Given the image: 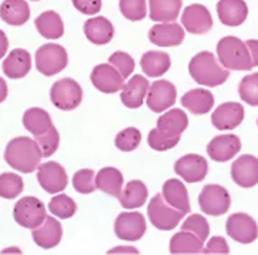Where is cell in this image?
<instances>
[{
	"instance_id": "1",
	"label": "cell",
	"mask_w": 258,
	"mask_h": 255,
	"mask_svg": "<svg viewBox=\"0 0 258 255\" xmlns=\"http://www.w3.org/2000/svg\"><path fill=\"white\" fill-rule=\"evenodd\" d=\"M43 152L36 139L27 136L15 138L8 143L5 150V160L10 167L22 173H33L40 165Z\"/></svg>"
},
{
	"instance_id": "2",
	"label": "cell",
	"mask_w": 258,
	"mask_h": 255,
	"mask_svg": "<svg viewBox=\"0 0 258 255\" xmlns=\"http://www.w3.org/2000/svg\"><path fill=\"white\" fill-rule=\"evenodd\" d=\"M189 74L196 83L209 88L224 84L230 77L227 68L223 67L210 51H202L190 60Z\"/></svg>"
},
{
	"instance_id": "3",
	"label": "cell",
	"mask_w": 258,
	"mask_h": 255,
	"mask_svg": "<svg viewBox=\"0 0 258 255\" xmlns=\"http://www.w3.org/2000/svg\"><path fill=\"white\" fill-rule=\"evenodd\" d=\"M217 57L220 64L231 71H250L252 68L250 51L247 44L238 37L227 36L217 43Z\"/></svg>"
},
{
	"instance_id": "4",
	"label": "cell",
	"mask_w": 258,
	"mask_h": 255,
	"mask_svg": "<svg viewBox=\"0 0 258 255\" xmlns=\"http://www.w3.org/2000/svg\"><path fill=\"white\" fill-rule=\"evenodd\" d=\"M186 213L176 210L163 199L162 195H156L148 204V217L156 228L170 231L180 224Z\"/></svg>"
},
{
	"instance_id": "5",
	"label": "cell",
	"mask_w": 258,
	"mask_h": 255,
	"mask_svg": "<svg viewBox=\"0 0 258 255\" xmlns=\"http://www.w3.org/2000/svg\"><path fill=\"white\" fill-rule=\"evenodd\" d=\"M69 64L67 50L58 44H44L41 45L36 53V67L38 73L46 77L61 73Z\"/></svg>"
},
{
	"instance_id": "6",
	"label": "cell",
	"mask_w": 258,
	"mask_h": 255,
	"mask_svg": "<svg viewBox=\"0 0 258 255\" xmlns=\"http://www.w3.org/2000/svg\"><path fill=\"white\" fill-rule=\"evenodd\" d=\"M13 216H15L17 224L22 225L24 228L34 230L38 225L44 223L47 213L44 204L40 202L37 197L27 196L16 203Z\"/></svg>"
},
{
	"instance_id": "7",
	"label": "cell",
	"mask_w": 258,
	"mask_h": 255,
	"mask_svg": "<svg viewBox=\"0 0 258 255\" xmlns=\"http://www.w3.org/2000/svg\"><path fill=\"white\" fill-rule=\"evenodd\" d=\"M50 98L55 108L61 111H73L80 106L83 101V88L71 78H62L53 84L50 90Z\"/></svg>"
},
{
	"instance_id": "8",
	"label": "cell",
	"mask_w": 258,
	"mask_h": 255,
	"mask_svg": "<svg viewBox=\"0 0 258 255\" xmlns=\"http://www.w3.org/2000/svg\"><path fill=\"white\" fill-rule=\"evenodd\" d=\"M200 210L209 216H223L231 206V197L220 184H207L199 195Z\"/></svg>"
},
{
	"instance_id": "9",
	"label": "cell",
	"mask_w": 258,
	"mask_h": 255,
	"mask_svg": "<svg viewBox=\"0 0 258 255\" xmlns=\"http://www.w3.org/2000/svg\"><path fill=\"white\" fill-rule=\"evenodd\" d=\"M227 235L240 244H251L257 240L258 225L255 220L245 213H234L226 223Z\"/></svg>"
},
{
	"instance_id": "10",
	"label": "cell",
	"mask_w": 258,
	"mask_h": 255,
	"mask_svg": "<svg viewBox=\"0 0 258 255\" xmlns=\"http://www.w3.org/2000/svg\"><path fill=\"white\" fill-rule=\"evenodd\" d=\"M176 98H177V91L175 85L166 80H159L149 87L146 95V104L153 112L160 113L175 105Z\"/></svg>"
},
{
	"instance_id": "11",
	"label": "cell",
	"mask_w": 258,
	"mask_h": 255,
	"mask_svg": "<svg viewBox=\"0 0 258 255\" xmlns=\"http://www.w3.org/2000/svg\"><path fill=\"white\" fill-rule=\"evenodd\" d=\"M37 180L47 193H60L69 184V176L66 169L57 162H46L37 167Z\"/></svg>"
},
{
	"instance_id": "12",
	"label": "cell",
	"mask_w": 258,
	"mask_h": 255,
	"mask_svg": "<svg viewBox=\"0 0 258 255\" xmlns=\"http://www.w3.org/2000/svg\"><path fill=\"white\" fill-rule=\"evenodd\" d=\"M146 233V220L137 211L121 213L115 220V234L123 241L141 240Z\"/></svg>"
},
{
	"instance_id": "13",
	"label": "cell",
	"mask_w": 258,
	"mask_h": 255,
	"mask_svg": "<svg viewBox=\"0 0 258 255\" xmlns=\"http://www.w3.org/2000/svg\"><path fill=\"white\" fill-rule=\"evenodd\" d=\"M175 173L187 183H198L206 179L209 163L200 155H186L175 163Z\"/></svg>"
},
{
	"instance_id": "14",
	"label": "cell",
	"mask_w": 258,
	"mask_h": 255,
	"mask_svg": "<svg viewBox=\"0 0 258 255\" xmlns=\"http://www.w3.org/2000/svg\"><path fill=\"white\" fill-rule=\"evenodd\" d=\"M123 77L111 64H99L92 70V85L104 94H115L123 88Z\"/></svg>"
},
{
	"instance_id": "15",
	"label": "cell",
	"mask_w": 258,
	"mask_h": 255,
	"mask_svg": "<svg viewBox=\"0 0 258 255\" xmlns=\"http://www.w3.org/2000/svg\"><path fill=\"white\" fill-rule=\"evenodd\" d=\"M182 24L191 34H206L212 30L213 17L203 5H190L183 10Z\"/></svg>"
},
{
	"instance_id": "16",
	"label": "cell",
	"mask_w": 258,
	"mask_h": 255,
	"mask_svg": "<svg viewBox=\"0 0 258 255\" xmlns=\"http://www.w3.org/2000/svg\"><path fill=\"white\" fill-rule=\"evenodd\" d=\"M231 179L240 187L250 188L258 184V159L252 155H243L231 165Z\"/></svg>"
},
{
	"instance_id": "17",
	"label": "cell",
	"mask_w": 258,
	"mask_h": 255,
	"mask_svg": "<svg viewBox=\"0 0 258 255\" xmlns=\"http://www.w3.org/2000/svg\"><path fill=\"white\" fill-rule=\"evenodd\" d=\"M241 150V141L237 135H219L207 145V153L214 162H228Z\"/></svg>"
},
{
	"instance_id": "18",
	"label": "cell",
	"mask_w": 258,
	"mask_h": 255,
	"mask_svg": "<svg viewBox=\"0 0 258 255\" xmlns=\"http://www.w3.org/2000/svg\"><path fill=\"white\" fill-rule=\"evenodd\" d=\"M244 120V108L238 102H224L212 113L213 126L219 131H233Z\"/></svg>"
},
{
	"instance_id": "19",
	"label": "cell",
	"mask_w": 258,
	"mask_h": 255,
	"mask_svg": "<svg viewBox=\"0 0 258 255\" xmlns=\"http://www.w3.org/2000/svg\"><path fill=\"white\" fill-rule=\"evenodd\" d=\"M149 40L159 47H176L184 40V30L176 22L160 23L149 30Z\"/></svg>"
},
{
	"instance_id": "20",
	"label": "cell",
	"mask_w": 258,
	"mask_h": 255,
	"mask_svg": "<svg viewBox=\"0 0 258 255\" xmlns=\"http://www.w3.org/2000/svg\"><path fill=\"white\" fill-rule=\"evenodd\" d=\"M149 81L142 75H134L121 90V101L131 109L141 108L149 91Z\"/></svg>"
},
{
	"instance_id": "21",
	"label": "cell",
	"mask_w": 258,
	"mask_h": 255,
	"mask_svg": "<svg viewBox=\"0 0 258 255\" xmlns=\"http://www.w3.org/2000/svg\"><path fill=\"white\" fill-rule=\"evenodd\" d=\"M31 235L38 247H41L43 249H50L60 244L62 238V228L58 220H55L51 216H47L44 223L31 231Z\"/></svg>"
},
{
	"instance_id": "22",
	"label": "cell",
	"mask_w": 258,
	"mask_h": 255,
	"mask_svg": "<svg viewBox=\"0 0 258 255\" xmlns=\"http://www.w3.org/2000/svg\"><path fill=\"white\" fill-rule=\"evenodd\" d=\"M217 15L224 26H241L248 16V8L244 0H220L217 3Z\"/></svg>"
},
{
	"instance_id": "23",
	"label": "cell",
	"mask_w": 258,
	"mask_h": 255,
	"mask_svg": "<svg viewBox=\"0 0 258 255\" xmlns=\"http://www.w3.org/2000/svg\"><path fill=\"white\" fill-rule=\"evenodd\" d=\"M31 70V57L27 50L23 48H15L6 57L3 62V73L6 77L12 80L23 78L30 73Z\"/></svg>"
},
{
	"instance_id": "24",
	"label": "cell",
	"mask_w": 258,
	"mask_h": 255,
	"mask_svg": "<svg viewBox=\"0 0 258 255\" xmlns=\"http://www.w3.org/2000/svg\"><path fill=\"white\" fill-rule=\"evenodd\" d=\"M85 37L97 45L108 44L114 37V26L106 17L98 16L87 20L84 24Z\"/></svg>"
},
{
	"instance_id": "25",
	"label": "cell",
	"mask_w": 258,
	"mask_h": 255,
	"mask_svg": "<svg viewBox=\"0 0 258 255\" xmlns=\"http://www.w3.org/2000/svg\"><path fill=\"white\" fill-rule=\"evenodd\" d=\"M189 125V118L184 111L179 108H173L170 111H166L158 119V129L163 135L170 138H180Z\"/></svg>"
},
{
	"instance_id": "26",
	"label": "cell",
	"mask_w": 258,
	"mask_h": 255,
	"mask_svg": "<svg viewBox=\"0 0 258 255\" xmlns=\"http://www.w3.org/2000/svg\"><path fill=\"white\" fill-rule=\"evenodd\" d=\"M162 196L172 207L183 213H190V200L187 188L179 179H169L163 183Z\"/></svg>"
},
{
	"instance_id": "27",
	"label": "cell",
	"mask_w": 258,
	"mask_h": 255,
	"mask_svg": "<svg viewBox=\"0 0 258 255\" xmlns=\"http://www.w3.org/2000/svg\"><path fill=\"white\" fill-rule=\"evenodd\" d=\"M182 105L195 115H205L213 109L214 97L209 90H190L182 97Z\"/></svg>"
},
{
	"instance_id": "28",
	"label": "cell",
	"mask_w": 258,
	"mask_h": 255,
	"mask_svg": "<svg viewBox=\"0 0 258 255\" xmlns=\"http://www.w3.org/2000/svg\"><path fill=\"white\" fill-rule=\"evenodd\" d=\"M0 19L10 26H23L30 19V8L26 0H5L0 5Z\"/></svg>"
},
{
	"instance_id": "29",
	"label": "cell",
	"mask_w": 258,
	"mask_h": 255,
	"mask_svg": "<svg viewBox=\"0 0 258 255\" xmlns=\"http://www.w3.org/2000/svg\"><path fill=\"white\" fill-rule=\"evenodd\" d=\"M180 10L182 0H149V16L153 22H175Z\"/></svg>"
},
{
	"instance_id": "30",
	"label": "cell",
	"mask_w": 258,
	"mask_h": 255,
	"mask_svg": "<svg viewBox=\"0 0 258 255\" xmlns=\"http://www.w3.org/2000/svg\"><path fill=\"white\" fill-rule=\"evenodd\" d=\"M146 200H148V187L141 180H131L126 183V186L122 188L119 195L121 206L126 210H135L142 207Z\"/></svg>"
},
{
	"instance_id": "31",
	"label": "cell",
	"mask_w": 258,
	"mask_h": 255,
	"mask_svg": "<svg viewBox=\"0 0 258 255\" xmlns=\"http://www.w3.org/2000/svg\"><path fill=\"white\" fill-rule=\"evenodd\" d=\"M205 242L196 234L182 230L176 233L169 242V249L172 254H199L203 251Z\"/></svg>"
},
{
	"instance_id": "32",
	"label": "cell",
	"mask_w": 258,
	"mask_h": 255,
	"mask_svg": "<svg viewBox=\"0 0 258 255\" xmlns=\"http://www.w3.org/2000/svg\"><path fill=\"white\" fill-rule=\"evenodd\" d=\"M170 57L169 54L163 53V51H148L142 55L141 58V68L144 71L146 77H162L166 74L170 68Z\"/></svg>"
},
{
	"instance_id": "33",
	"label": "cell",
	"mask_w": 258,
	"mask_h": 255,
	"mask_svg": "<svg viewBox=\"0 0 258 255\" xmlns=\"http://www.w3.org/2000/svg\"><path fill=\"white\" fill-rule=\"evenodd\" d=\"M97 188L112 197H119L123 186V176L115 167H104L95 176Z\"/></svg>"
},
{
	"instance_id": "34",
	"label": "cell",
	"mask_w": 258,
	"mask_h": 255,
	"mask_svg": "<svg viewBox=\"0 0 258 255\" xmlns=\"http://www.w3.org/2000/svg\"><path fill=\"white\" fill-rule=\"evenodd\" d=\"M36 29L44 38L48 40H57L62 37L64 34V23L61 20L58 13H55L53 10L44 12L36 19Z\"/></svg>"
},
{
	"instance_id": "35",
	"label": "cell",
	"mask_w": 258,
	"mask_h": 255,
	"mask_svg": "<svg viewBox=\"0 0 258 255\" xmlns=\"http://www.w3.org/2000/svg\"><path fill=\"white\" fill-rule=\"evenodd\" d=\"M24 128L33 135H41L53 126L50 113L41 108H30L23 115Z\"/></svg>"
},
{
	"instance_id": "36",
	"label": "cell",
	"mask_w": 258,
	"mask_h": 255,
	"mask_svg": "<svg viewBox=\"0 0 258 255\" xmlns=\"http://www.w3.org/2000/svg\"><path fill=\"white\" fill-rule=\"evenodd\" d=\"M48 210L55 217L61 220L71 218L77 213L76 202L67 195H57L48 203Z\"/></svg>"
},
{
	"instance_id": "37",
	"label": "cell",
	"mask_w": 258,
	"mask_h": 255,
	"mask_svg": "<svg viewBox=\"0 0 258 255\" xmlns=\"http://www.w3.org/2000/svg\"><path fill=\"white\" fill-rule=\"evenodd\" d=\"M23 179L16 173L0 174V197L13 200L23 192Z\"/></svg>"
},
{
	"instance_id": "38",
	"label": "cell",
	"mask_w": 258,
	"mask_h": 255,
	"mask_svg": "<svg viewBox=\"0 0 258 255\" xmlns=\"http://www.w3.org/2000/svg\"><path fill=\"white\" fill-rule=\"evenodd\" d=\"M238 95L251 106H258V73L248 74L238 85Z\"/></svg>"
},
{
	"instance_id": "39",
	"label": "cell",
	"mask_w": 258,
	"mask_h": 255,
	"mask_svg": "<svg viewBox=\"0 0 258 255\" xmlns=\"http://www.w3.org/2000/svg\"><path fill=\"white\" fill-rule=\"evenodd\" d=\"M142 141L141 131L137 128L131 126L121 131L116 138H115V146L121 152H132L139 146V143Z\"/></svg>"
},
{
	"instance_id": "40",
	"label": "cell",
	"mask_w": 258,
	"mask_h": 255,
	"mask_svg": "<svg viewBox=\"0 0 258 255\" xmlns=\"http://www.w3.org/2000/svg\"><path fill=\"white\" fill-rule=\"evenodd\" d=\"M34 139L43 152V158H50L51 155H54L60 145V134L54 125L44 134L34 136Z\"/></svg>"
},
{
	"instance_id": "41",
	"label": "cell",
	"mask_w": 258,
	"mask_h": 255,
	"mask_svg": "<svg viewBox=\"0 0 258 255\" xmlns=\"http://www.w3.org/2000/svg\"><path fill=\"white\" fill-rule=\"evenodd\" d=\"M119 9L131 22H141L146 17V0H119Z\"/></svg>"
},
{
	"instance_id": "42",
	"label": "cell",
	"mask_w": 258,
	"mask_h": 255,
	"mask_svg": "<svg viewBox=\"0 0 258 255\" xmlns=\"http://www.w3.org/2000/svg\"><path fill=\"white\" fill-rule=\"evenodd\" d=\"M182 230L196 234L199 238L205 242L209 238V234H210V225L202 214H191L183 221Z\"/></svg>"
},
{
	"instance_id": "43",
	"label": "cell",
	"mask_w": 258,
	"mask_h": 255,
	"mask_svg": "<svg viewBox=\"0 0 258 255\" xmlns=\"http://www.w3.org/2000/svg\"><path fill=\"white\" fill-rule=\"evenodd\" d=\"M73 186L78 193L81 195H90L92 193L97 184H95V172L91 169H81L73 176Z\"/></svg>"
},
{
	"instance_id": "44",
	"label": "cell",
	"mask_w": 258,
	"mask_h": 255,
	"mask_svg": "<svg viewBox=\"0 0 258 255\" xmlns=\"http://www.w3.org/2000/svg\"><path fill=\"white\" fill-rule=\"evenodd\" d=\"M179 142H180V138H170V136L163 135L158 128L152 129L148 135L149 146L158 152H166L169 149H173Z\"/></svg>"
},
{
	"instance_id": "45",
	"label": "cell",
	"mask_w": 258,
	"mask_h": 255,
	"mask_svg": "<svg viewBox=\"0 0 258 255\" xmlns=\"http://www.w3.org/2000/svg\"><path fill=\"white\" fill-rule=\"evenodd\" d=\"M109 64L114 66L121 73V75L125 80L129 78V75L132 74L134 70H135V61H134V58L129 54L123 53V51H116V53L112 54L109 57Z\"/></svg>"
},
{
	"instance_id": "46",
	"label": "cell",
	"mask_w": 258,
	"mask_h": 255,
	"mask_svg": "<svg viewBox=\"0 0 258 255\" xmlns=\"http://www.w3.org/2000/svg\"><path fill=\"white\" fill-rule=\"evenodd\" d=\"M74 8L87 16H94L102 8V0H73Z\"/></svg>"
},
{
	"instance_id": "47",
	"label": "cell",
	"mask_w": 258,
	"mask_h": 255,
	"mask_svg": "<svg viewBox=\"0 0 258 255\" xmlns=\"http://www.w3.org/2000/svg\"><path fill=\"white\" fill-rule=\"evenodd\" d=\"M202 252L203 254H228L230 248H228L226 238H223V237H213L206 244V247H203Z\"/></svg>"
},
{
	"instance_id": "48",
	"label": "cell",
	"mask_w": 258,
	"mask_h": 255,
	"mask_svg": "<svg viewBox=\"0 0 258 255\" xmlns=\"http://www.w3.org/2000/svg\"><path fill=\"white\" fill-rule=\"evenodd\" d=\"M245 44L248 47V51H250L251 61H252V67H258V40L250 38L245 41Z\"/></svg>"
},
{
	"instance_id": "49",
	"label": "cell",
	"mask_w": 258,
	"mask_h": 255,
	"mask_svg": "<svg viewBox=\"0 0 258 255\" xmlns=\"http://www.w3.org/2000/svg\"><path fill=\"white\" fill-rule=\"evenodd\" d=\"M9 48V40L5 34V31L0 30V58L5 57V54L8 53Z\"/></svg>"
},
{
	"instance_id": "50",
	"label": "cell",
	"mask_w": 258,
	"mask_h": 255,
	"mask_svg": "<svg viewBox=\"0 0 258 255\" xmlns=\"http://www.w3.org/2000/svg\"><path fill=\"white\" fill-rule=\"evenodd\" d=\"M8 98V84L0 77V104Z\"/></svg>"
},
{
	"instance_id": "51",
	"label": "cell",
	"mask_w": 258,
	"mask_h": 255,
	"mask_svg": "<svg viewBox=\"0 0 258 255\" xmlns=\"http://www.w3.org/2000/svg\"><path fill=\"white\" fill-rule=\"evenodd\" d=\"M108 252H109V254H115V252H126V254L132 252V254H138V249H135V248L132 247H118L109 249Z\"/></svg>"
},
{
	"instance_id": "52",
	"label": "cell",
	"mask_w": 258,
	"mask_h": 255,
	"mask_svg": "<svg viewBox=\"0 0 258 255\" xmlns=\"http://www.w3.org/2000/svg\"><path fill=\"white\" fill-rule=\"evenodd\" d=\"M31 2H38V0H31Z\"/></svg>"
},
{
	"instance_id": "53",
	"label": "cell",
	"mask_w": 258,
	"mask_h": 255,
	"mask_svg": "<svg viewBox=\"0 0 258 255\" xmlns=\"http://www.w3.org/2000/svg\"><path fill=\"white\" fill-rule=\"evenodd\" d=\"M257 125H258V119H257Z\"/></svg>"
}]
</instances>
